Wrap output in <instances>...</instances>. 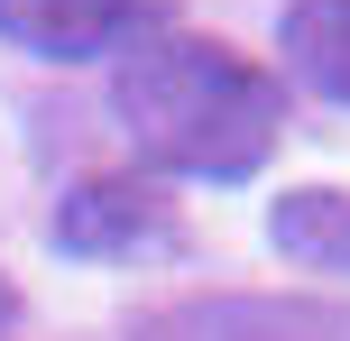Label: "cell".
<instances>
[{"label":"cell","mask_w":350,"mask_h":341,"mask_svg":"<svg viewBox=\"0 0 350 341\" xmlns=\"http://www.w3.org/2000/svg\"><path fill=\"white\" fill-rule=\"evenodd\" d=\"M111 111L157 176L240 185L286 129V83L221 37H139V55L111 74Z\"/></svg>","instance_id":"cell-1"},{"label":"cell","mask_w":350,"mask_h":341,"mask_svg":"<svg viewBox=\"0 0 350 341\" xmlns=\"http://www.w3.org/2000/svg\"><path fill=\"white\" fill-rule=\"evenodd\" d=\"M46 240L65 258H166L175 249V203L148 176H83V185H65Z\"/></svg>","instance_id":"cell-2"},{"label":"cell","mask_w":350,"mask_h":341,"mask_svg":"<svg viewBox=\"0 0 350 341\" xmlns=\"http://www.w3.org/2000/svg\"><path fill=\"white\" fill-rule=\"evenodd\" d=\"M139 341H350V305L323 295H193L139 323Z\"/></svg>","instance_id":"cell-3"},{"label":"cell","mask_w":350,"mask_h":341,"mask_svg":"<svg viewBox=\"0 0 350 341\" xmlns=\"http://www.w3.org/2000/svg\"><path fill=\"white\" fill-rule=\"evenodd\" d=\"M166 18V0H0V37L46 65H74V55H102L120 37H148Z\"/></svg>","instance_id":"cell-4"},{"label":"cell","mask_w":350,"mask_h":341,"mask_svg":"<svg viewBox=\"0 0 350 341\" xmlns=\"http://www.w3.org/2000/svg\"><path fill=\"white\" fill-rule=\"evenodd\" d=\"M277 37H286V65H295L323 102L350 111V0H295V10L277 18Z\"/></svg>","instance_id":"cell-5"},{"label":"cell","mask_w":350,"mask_h":341,"mask_svg":"<svg viewBox=\"0 0 350 341\" xmlns=\"http://www.w3.org/2000/svg\"><path fill=\"white\" fill-rule=\"evenodd\" d=\"M267 231H277V249H286V258L350 268V194H286Z\"/></svg>","instance_id":"cell-6"},{"label":"cell","mask_w":350,"mask_h":341,"mask_svg":"<svg viewBox=\"0 0 350 341\" xmlns=\"http://www.w3.org/2000/svg\"><path fill=\"white\" fill-rule=\"evenodd\" d=\"M0 323H18V295H10V286H0Z\"/></svg>","instance_id":"cell-7"}]
</instances>
